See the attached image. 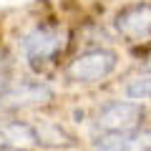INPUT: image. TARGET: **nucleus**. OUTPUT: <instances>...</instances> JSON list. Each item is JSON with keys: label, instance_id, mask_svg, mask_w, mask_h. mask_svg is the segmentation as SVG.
I'll return each mask as SVG.
<instances>
[{"label": "nucleus", "instance_id": "f257e3e1", "mask_svg": "<svg viewBox=\"0 0 151 151\" xmlns=\"http://www.w3.org/2000/svg\"><path fill=\"white\" fill-rule=\"evenodd\" d=\"M116 63H119V55L113 50L96 48V50H86L76 60H70L65 73L73 83H96V81H103L106 76H111Z\"/></svg>", "mask_w": 151, "mask_h": 151}, {"label": "nucleus", "instance_id": "f03ea898", "mask_svg": "<svg viewBox=\"0 0 151 151\" xmlns=\"http://www.w3.org/2000/svg\"><path fill=\"white\" fill-rule=\"evenodd\" d=\"M68 45V33L60 25H43L35 28L23 43V53L30 63H48L58 58Z\"/></svg>", "mask_w": 151, "mask_h": 151}, {"label": "nucleus", "instance_id": "7ed1b4c3", "mask_svg": "<svg viewBox=\"0 0 151 151\" xmlns=\"http://www.w3.org/2000/svg\"><path fill=\"white\" fill-rule=\"evenodd\" d=\"M144 119V108L136 101H111L98 111L96 126L103 134H124V131L139 129Z\"/></svg>", "mask_w": 151, "mask_h": 151}, {"label": "nucleus", "instance_id": "20e7f679", "mask_svg": "<svg viewBox=\"0 0 151 151\" xmlns=\"http://www.w3.org/2000/svg\"><path fill=\"white\" fill-rule=\"evenodd\" d=\"M116 30L129 43H144L151 38V3H134L124 8L113 20Z\"/></svg>", "mask_w": 151, "mask_h": 151}, {"label": "nucleus", "instance_id": "39448f33", "mask_svg": "<svg viewBox=\"0 0 151 151\" xmlns=\"http://www.w3.org/2000/svg\"><path fill=\"white\" fill-rule=\"evenodd\" d=\"M50 98H53L50 86H45V83H40V81H20V83H15V86H8V91L0 96V108L18 111V108L48 103Z\"/></svg>", "mask_w": 151, "mask_h": 151}, {"label": "nucleus", "instance_id": "423d86ee", "mask_svg": "<svg viewBox=\"0 0 151 151\" xmlns=\"http://www.w3.org/2000/svg\"><path fill=\"white\" fill-rule=\"evenodd\" d=\"M96 151H151V131L134 129L124 134H101L93 144Z\"/></svg>", "mask_w": 151, "mask_h": 151}, {"label": "nucleus", "instance_id": "0eeeda50", "mask_svg": "<svg viewBox=\"0 0 151 151\" xmlns=\"http://www.w3.org/2000/svg\"><path fill=\"white\" fill-rule=\"evenodd\" d=\"M38 131L25 121H0V151L38 146Z\"/></svg>", "mask_w": 151, "mask_h": 151}, {"label": "nucleus", "instance_id": "6e6552de", "mask_svg": "<svg viewBox=\"0 0 151 151\" xmlns=\"http://www.w3.org/2000/svg\"><path fill=\"white\" fill-rule=\"evenodd\" d=\"M126 96L134 101H149L151 98V73L136 76L126 83Z\"/></svg>", "mask_w": 151, "mask_h": 151}, {"label": "nucleus", "instance_id": "1a4fd4ad", "mask_svg": "<svg viewBox=\"0 0 151 151\" xmlns=\"http://www.w3.org/2000/svg\"><path fill=\"white\" fill-rule=\"evenodd\" d=\"M8 86H10V83H8V78H5L3 73H0V96H3V93L8 91Z\"/></svg>", "mask_w": 151, "mask_h": 151}, {"label": "nucleus", "instance_id": "9d476101", "mask_svg": "<svg viewBox=\"0 0 151 151\" xmlns=\"http://www.w3.org/2000/svg\"><path fill=\"white\" fill-rule=\"evenodd\" d=\"M146 70H149V73H151V55H149V58H146Z\"/></svg>", "mask_w": 151, "mask_h": 151}]
</instances>
